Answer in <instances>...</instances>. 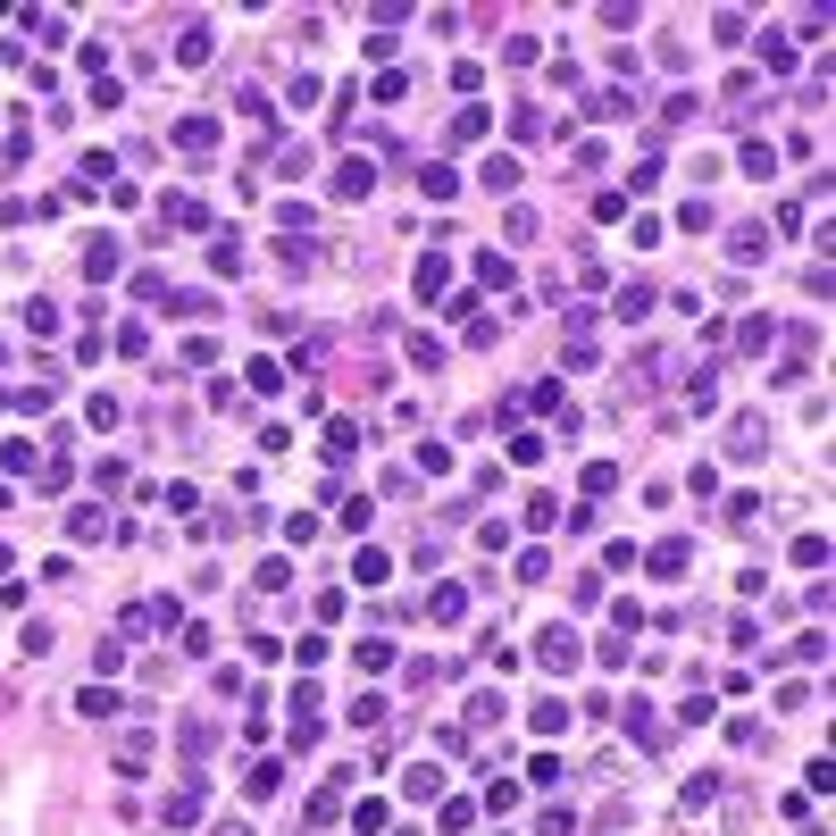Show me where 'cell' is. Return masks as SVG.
<instances>
[{
  "instance_id": "cell-1",
  "label": "cell",
  "mask_w": 836,
  "mask_h": 836,
  "mask_svg": "<svg viewBox=\"0 0 836 836\" xmlns=\"http://www.w3.org/2000/svg\"><path fill=\"white\" fill-rule=\"evenodd\" d=\"M151 627H184V602L151 594V602H126V611H118V636H151Z\"/></svg>"
},
{
  "instance_id": "cell-2",
  "label": "cell",
  "mask_w": 836,
  "mask_h": 836,
  "mask_svg": "<svg viewBox=\"0 0 836 836\" xmlns=\"http://www.w3.org/2000/svg\"><path fill=\"white\" fill-rule=\"evenodd\" d=\"M327 193H335V201H368V193H377V159H335Z\"/></svg>"
},
{
  "instance_id": "cell-3",
  "label": "cell",
  "mask_w": 836,
  "mask_h": 836,
  "mask_svg": "<svg viewBox=\"0 0 836 836\" xmlns=\"http://www.w3.org/2000/svg\"><path fill=\"white\" fill-rule=\"evenodd\" d=\"M201 811H209V786H201V778H184L176 795L159 803V820H168V828H201Z\"/></svg>"
},
{
  "instance_id": "cell-4",
  "label": "cell",
  "mask_w": 836,
  "mask_h": 836,
  "mask_svg": "<svg viewBox=\"0 0 836 836\" xmlns=\"http://www.w3.org/2000/svg\"><path fill=\"white\" fill-rule=\"evenodd\" d=\"M118 268H126V243H118V235H92V243H84V276H92V285H109Z\"/></svg>"
},
{
  "instance_id": "cell-5",
  "label": "cell",
  "mask_w": 836,
  "mask_h": 836,
  "mask_svg": "<svg viewBox=\"0 0 836 836\" xmlns=\"http://www.w3.org/2000/svg\"><path fill=\"white\" fill-rule=\"evenodd\" d=\"M536 661L544 669H577V636L569 627H536Z\"/></svg>"
},
{
  "instance_id": "cell-6",
  "label": "cell",
  "mask_w": 836,
  "mask_h": 836,
  "mask_svg": "<svg viewBox=\"0 0 836 836\" xmlns=\"http://www.w3.org/2000/svg\"><path fill=\"white\" fill-rule=\"evenodd\" d=\"M276 786H285V761H268V753H260V761L243 770V803H268Z\"/></svg>"
},
{
  "instance_id": "cell-7",
  "label": "cell",
  "mask_w": 836,
  "mask_h": 836,
  "mask_svg": "<svg viewBox=\"0 0 836 836\" xmlns=\"http://www.w3.org/2000/svg\"><path fill=\"white\" fill-rule=\"evenodd\" d=\"M159 218H168V226H193V235H209V209H201L193 193H159Z\"/></svg>"
},
{
  "instance_id": "cell-8",
  "label": "cell",
  "mask_w": 836,
  "mask_h": 836,
  "mask_svg": "<svg viewBox=\"0 0 836 836\" xmlns=\"http://www.w3.org/2000/svg\"><path fill=\"white\" fill-rule=\"evenodd\" d=\"M686 561H694V544H686V536L653 544V577H661V586H678V577H686Z\"/></svg>"
},
{
  "instance_id": "cell-9",
  "label": "cell",
  "mask_w": 836,
  "mask_h": 836,
  "mask_svg": "<svg viewBox=\"0 0 836 836\" xmlns=\"http://www.w3.org/2000/svg\"><path fill=\"white\" fill-rule=\"evenodd\" d=\"M168 51H176V67H209V17H193V26H184Z\"/></svg>"
},
{
  "instance_id": "cell-10",
  "label": "cell",
  "mask_w": 836,
  "mask_h": 836,
  "mask_svg": "<svg viewBox=\"0 0 836 836\" xmlns=\"http://www.w3.org/2000/svg\"><path fill=\"white\" fill-rule=\"evenodd\" d=\"M444 293H452V260L427 251V260H418V301H444Z\"/></svg>"
},
{
  "instance_id": "cell-11",
  "label": "cell",
  "mask_w": 836,
  "mask_h": 836,
  "mask_svg": "<svg viewBox=\"0 0 836 836\" xmlns=\"http://www.w3.org/2000/svg\"><path fill=\"white\" fill-rule=\"evenodd\" d=\"M728 260L736 268H761V260H770V235H761V226H736V235H728Z\"/></svg>"
},
{
  "instance_id": "cell-12",
  "label": "cell",
  "mask_w": 836,
  "mask_h": 836,
  "mask_svg": "<svg viewBox=\"0 0 836 836\" xmlns=\"http://www.w3.org/2000/svg\"><path fill=\"white\" fill-rule=\"evenodd\" d=\"M728 452L736 460H761V452H770V427H761V418H736V427H728Z\"/></svg>"
},
{
  "instance_id": "cell-13",
  "label": "cell",
  "mask_w": 836,
  "mask_h": 836,
  "mask_svg": "<svg viewBox=\"0 0 836 836\" xmlns=\"http://www.w3.org/2000/svg\"><path fill=\"white\" fill-rule=\"evenodd\" d=\"M67 536H76V544L109 536V510H101V502H76V510H67Z\"/></svg>"
},
{
  "instance_id": "cell-14",
  "label": "cell",
  "mask_w": 836,
  "mask_h": 836,
  "mask_svg": "<svg viewBox=\"0 0 836 836\" xmlns=\"http://www.w3.org/2000/svg\"><path fill=\"white\" fill-rule=\"evenodd\" d=\"M352 452H360V427L352 418H327V469H343Z\"/></svg>"
},
{
  "instance_id": "cell-15",
  "label": "cell",
  "mask_w": 836,
  "mask_h": 836,
  "mask_svg": "<svg viewBox=\"0 0 836 836\" xmlns=\"http://www.w3.org/2000/svg\"><path fill=\"white\" fill-rule=\"evenodd\" d=\"M385 577H393V552L360 544V561H352V586H385Z\"/></svg>"
},
{
  "instance_id": "cell-16",
  "label": "cell",
  "mask_w": 836,
  "mask_h": 836,
  "mask_svg": "<svg viewBox=\"0 0 836 836\" xmlns=\"http://www.w3.org/2000/svg\"><path fill=\"white\" fill-rule=\"evenodd\" d=\"M427 611L444 619V627H460V619H469V586H435V594H427Z\"/></svg>"
},
{
  "instance_id": "cell-17",
  "label": "cell",
  "mask_w": 836,
  "mask_h": 836,
  "mask_svg": "<svg viewBox=\"0 0 836 836\" xmlns=\"http://www.w3.org/2000/svg\"><path fill=\"white\" fill-rule=\"evenodd\" d=\"M435 828H444V836H469V828H477V803H469V795H444V811H435Z\"/></svg>"
},
{
  "instance_id": "cell-18",
  "label": "cell",
  "mask_w": 836,
  "mask_h": 836,
  "mask_svg": "<svg viewBox=\"0 0 836 836\" xmlns=\"http://www.w3.org/2000/svg\"><path fill=\"white\" fill-rule=\"evenodd\" d=\"M510 276H519V268H510V251H485V260H477V285L485 293H510Z\"/></svg>"
},
{
  "instance_id": "cell-19",
  "label": "cell",
  "mask_w": 836,
  "mask_h": 836,
  "mask_svg": "<svg viewBox=\"0 0 836 836\" xmlns=\"http://www.w3.org/2000/svg\"><path fill=\"white\" fill-rule=\"evenodd\" d=\"M418 193L427 201H460V168H418Z\"/></svg>"
},
{
  "instance_id": "cell-20",
  "label": "cell",
  "mask_w": 836,
  "mask_h": 836,
  "mask_svg": "<svg viewBox=\"0 0 836 836\" xmlns=\"http://www.w3.org/2000/svg\"><path fill=\"white\" fill-rule=\"evenodd\" d=\"M352 828H360V836H393V803H377V795H368V803L352 811Z\"/></svg>"
},
{
  "instance_id": "cell-21",
  "label": "cell",
  "mask_w": 836,
  "mask_h": 836,
  "mask_svg": "<svg viewBox=\"0 0 836 836\" xmlns=\"http://www.w3.org/2000/svg\"><path fill=\"white\" fill-rule=\"evenodd\" d=\"M301 820H310V836H318V828H335V820H343V803H335V786H318V795H310V811H301Z\"/></svg>"
},
{
  "instance_id": "cell-22",
  "label": "cell",
  "mask_w": 836,
  "mask_h": 836,
  "mask_svg": "<svg viewBox=\"0 0 836 836\" xmlns=\"http://www.w3.org/2000/svg\"><path fill=\"white\" fill-rule=\"evenodd\" d=\"M209 143H218V126H209V118H176V151H209Z\"/></svg>"
},
{
  "instance_id": "cell-23",
  "label": "cell",
  "mask_w": 836,
  "mask_h": 836,
  "mask_svg": "<svg viewBox=\"0 0 836 836\" xmlns=\"http://www.w3.org/2000/svg\"><path fill=\"white\" fill-rule=\"evenodd\" d=\"M143 761H151V736H143V728H126V745H118V778H134Z\"/></svg>"
},
{
  "instance_id": "cell-24",
  "label": "cell",
  "mask_w": 836,
  "mask_h": 836,
  "mask_svg": "<svg viewBox=\"0 0 836 836\" xmlns=\"http://www.w3.org/2000/svg\"><path fill=\"white\" fill-rule=\"evenodd\" d=\"M611 485H619V469H611V460H586V485H577V502H594V494H611Z\"/></svg>"
},
{
  "instance_id": "cell-25",
  "label": "cell",
  "mask_w": 836,
  "mask_h": 836,
  "mask_svg": "<svg viewBox=\"0 0 836 836\" xmlns=\"http://www.w3.org/2000/svg\"><path fill=\"white\" fill-rule=\"evenodd\" d=\"M502 711H510L502 694H469V728H502Z\"/></svg>"
},
{
  "instance_id": "cell-26",
  "label": "cell",
  "mask_w": 836,
  "mask_h": 836,
  "mask_svg": "<svg viewBox=\"0 0 836 836\" xmlns=\"http://www.w3.org/2000/svg\"><path fill=\"white\" fill-rule=\"evenodd\" d=\"M736 168H745V176H778V151L770 143H745V151H736Z\"/></svg>"
},
{
  "instance_id": "cell-27",
  "label": "cell",
  "mask_w": 836,
  "mask_h": 836,
  "mask_svg": "<svg viewBox=\"0 0 836 836\" xmlns=\"http://www.w3.org/2000/svg\"><path fill=\"white\" fill-rule=\"evenodd\" d=\"M293 586V561H285V552H268V561H260V594H285Z\"/></svg>"
},
{
  "instance_id": "cell-28",
  "label": "cell",
  "mask_w": 836,
  "mask_h": 836,
  "mask_svg": "<svg viewBox=\"0 0 836 836\" xmlns=\"http://www.w3.org/2000/svg\"><path fill=\"white\" fill-rule=\"evenodd\" d=\"M527 728H536V736H561L569 728V703H536V711H527Z\"/></svg>"
},
{
  "instance_id": "cell-29",
  "label": "cell",
  "mask_w": 836,
  "mask_h": 836,
  "mask_svg": "<svg viewBox=\"0 0 836 836\" xmlns=\"http://www.w3.org/2000/svg\"><path fill=\"white\" fill-rule=\"evenodd\" d=\"M510 460H519V469H536V460H544V435H527V427H510Z\"/></svg>"
},
{
  "instance_id": "cell-30",
  "label": "cell",
  "mask_w": 836,
  "mask_h": 836,
  "mask_svg": "<svg viewBox=\"0 0 836 836\" xmlns=\"http://www.w3.org/2000/svg\"><path fill=\"white\" fill-rule=\"evenodd\" d=\"M0 469H9V477L34 469V444H26V435H9V444H0Z\"/></svg>"
},
{
  "instance_id": "cell-31",
  "label": "cell",
  "mask_w": 836,
  "mask_h": 836,
  "mask_svg": "<svg viewBox=\"0 0 836 836\" xmlns=\"http://www.w3.org/2000/svg\"><path fill=\"white\" fill-rule=\"evenodd\" d=\"M235 109H243V118H251V126H276V109H268V92H251V84L235 92Z\"/></svg>"
},
{
  "instance_id": "cell-32",
  "label": "cell",
  "mask_w": 836,
  "mask_h": 836,
  "mask_svg": "<svg viewBox=\"0 0 836 836\" xmlns=\"http://www.w3.org/2000/svg\"><path fill=\"white\" fill-rule=\"evenodd\" d=\"M485 126H494L485 109H460V118H452V143H485Z\"/></svg>"
},
{
  "instance_id": "cell-33",
  "label": "cell",
  "mask_w": 836,
  "mask_h": 836,
  "mask_svg": "<svg viewBox=\"0 0 836 836\" xmlns=\"http://www.w3.org/2000/svg\"><path fill=\"white\" fill-rule=\"evenodd\" d=\"M619 318H653V285H619Z\"/></svg>"
},
{
  "instance_id": "cell-34",
  "label": "cell",
  "mask_w": 836,
  "mask_h": 836,
  "mask_svg": "<svg viewBox=\"0 0 836 836\" xmlns=\"http://www.w3.org/2000/svg\"><path fill=\"white\" fill-rule=\"evenodd\" d=\"M410 368H444V335H410Z\"/></svg>"
},
{
  "instance_id": "cell-35",
  "label": "cell",
  "mask_w": 836,
  "mask_h": 836,
  "mask_svg": "<svg viewBox=\"0 0 836 836\" xmlns=\"http://www.w3.org/2000/svg\"><path fill=\"white\" fill-rule=\"evenodd\" d=\"M209 268H218V276H243V243L218 235V243H209Z\"/></svg>"
},
{
  "instance_id": "cell-36",
  "label": "cell",
  "mask_w": 836,
  "mask_h": 836,
  "mask_svg": "<svg viewBox=\"0 0 836 836\" xmlns=\"http://www.w3.org/2000/svg\"><path fill=\"white\" fill-rule=\"evenodd\" d=\"M76 711H84V719H109V711H118V694H109V686H84Z\"/></svg>"
},
{
  "instance_id": "cell-37",
  "label": "cell",
  "mask_w": 836,
  "mask_h": 836,
  "mask_svg": "<svg viewBox=\"0 0 836 836\" xmlns=\"http://www.w3.org/2000/svg\"><path fill=\"white\" fill-rule=\"evenodd\" d=\"M360 669H368V678H377V669H393V636H368V644H360Z\"/></svg>"
},
{
  "instance_id": "cell-38",
  "label": "cell",
  "mask_w": 836,
  "mask_h": 836,
  "mask_svg": "<svg viewBox=\"0 0 836 836\" xmlns=\"http://www.w3.org/2000/svg\"><path fill=\"white\" fill-rule=\"evenodd\" d=\"M84 427H118V393H92V402H84Z\"/></svg>"
},
{
  "instance_id": "cell-39",
  "label": "cell",
  "mask_w": 836,
  "mask_h": 836,
  "mask_svg": "<svg viewBox=\"0 0 836 836\" xmlns=\"http://www.w3.org/2000/svg\"><path fill=\"white\" fill-rule=\"evenodd\" d=\"M736 352H770V318H745V327H736Z\"/></svg>"
},
{
  "instance_id": "cell-40",
  "label": "cell",
  "mask_w": 836,
  "mask_h": 836,
  "mask_svg": "<svg viewBox=\"0 0 836 836\" xmlns=\"http://www.w3.org/2000/svg\"><path fill=\"white\" fill-rule=\"evenodd\" d=\"M627 736H636V745H644V753H653V745H661V736H669V728H661V719H653V711H636V719H627Z\"/></svg>"
},
{
  "instance_id": "cell-41",
  "label": "cell",
  "mask_w": 836,
  "mask_h": 836,
  "mask_svg": "<svg viewBox=\"0 0 836 836\" xmlns=\"http://www.w3.org/2000/svg\"><path fill=\"white\" fill-rule=\"evenodd\" d=\"M627 109H636V92H627V84H611V92L594 101V118H627Z\"/></svg>"
},
{
  "instance_id": "cell-42",
  "label": "cell",
  "mask_w": 836,
  "mask_h": 836,
  "mask_svg": "<svg viewBox=\"0 0 836 836\" xmlns=\"http://www.w3.org/2000/svg\"><path fill=\"white\" fill-rule=\"evenodd\" d=\"M92 485H101V494H118V485H134V477H126V460H92Z\"/></svg>"
},
{
  "instance_id": "cell-43",
  "label": "cell",
  "mask_w": 836,
  "mask_h": 836,
  "mask_svg": "<svg viewBox=\"0 0 836 836\" xmlns=\"http://www.w3.org/2000/svg\"><path fill=\"white\" fill-rule=\"evenodd\" d=\"M327 653H335L327 636H301V644H293V661H301V669H327Z\"/></svg>"
},
{
  "instance_id": "cell-44",
  "label": "cell",
  "mask_w": 836,
  "mask_h": 836,
  "mask_svg": "<svg viewBox=\"0 0 836 836\" xmlns=\"http://www.w3.org/2000/svg\"><path fill=\"white\" fill-rule=\"evenodd\" d=\"M26 327L34 335H59V301H26Z\"/></svg>"
},
{
  "instance_id": "cell-45",
  "label": "cell",
  "mask_w": 836,
  "mask_h": 836,
  "mask_svg": "<svg viewBox=\"0 0 836 836\" xmlns=\"http://www.w3.org/2000/svg\"><path fill=\"white\" fill-rule=\"evenodd\" d=\"M285 385V360H251V393H276Z\"/></svg>"
},
{
  "instance_id": "cell-46",
  "label": "cell",
  "mask_w": 836,
  "mask_h": 836,
  "mask_svg": "<svg viewBox=\"0 0 836 836\" xmlns=\"http://www.w3.org/2000/svg\"><path fill=\"white\" fill-rule=\"evenodd\" d=\"M335 519H343V527H352V536H360V527L377 519V510H368V494H343V510H335Z\"/></svg>"
},
{
  "instance_id": "cell-47",
  "label": "cell",
  "mask_w": 836,
  "mask_h": 836,
  "mask_svg": "<svg viewBox=\"0 0 836 836\" xmlns=\"http://www.w3.org/2000/svg\"><path fill=\"white\" fill-rule=\"evenodd\" d=\"M176 644H184L193 661H209V627H201V619H184V627H176Z\"/></svg>"
},
{
  "instance_id": "cell-48",
  "label": "cell",
  "mask_w": 836,
  "mask_h": 836,
  "mask_svg": "<svg viewBox=\"0 0 836 836\" xmlns=\"http://www.w3.org/2000/svg\"><path fill=\"white\" fill-rule=\"evenodd\" d=\"M761 519V494H728V527H753Z\"/></svg>"
},
{
  "instance_id": "cell-49",
  "label": "cell",
  "mask_w": 836,
  "mask_h": 836,
  "mask_svg": "<svg viewBox=\"0 0 836 836\" xmlns=\"http://www.w3.org/2000/svg\"><path fill=\"white\" fill-rule=\"evenodd\" d=\"M828 561V536H795V569H820Z\"/></svg>"
},
{
  "instance_id": "cell-50",
  "label": "cell",
  "mask_w": 836,
  "mask_h": 836,
  "mask_svg": "<svg viewBox=\"0 0 836 836\" xmlns=\"http://www.w3.org/2000/svg\"><path fill=\"white\" fill-rule=\"evenodd\" d=\"M9 569H17V552H9V544H0V577H9Z\"/></svg>"
},
{
  "instance_id": "cell-51",
  "label": "cell",
  "mask_w": 836,
  "mask_h": 836,
  "mask_svg": "<svg viewBox=\"0 0 836 836\" xmlns=\"http://www.w3.org/2000/svg\"><path fill=\"white\" fill-rule=\"evenodd\" d=\"M9 502H17V494H9V477H0V510H9Z\"/></svg>"
},
{
  "instance_id": "cell-52",
  "label": "cell",
  "mask_w": 836,
  "mask_h": 836,
  "mask_svg": "<svg viewBox=\"0 0 836 836\" xmlns=\"http://www.w3.org/2000/svg\"><path fill=\"white\" fill-rule=\"evenodd\" d=\"M218 836H251V828H218Z\"/></svg>"
},
{
  "instance_id": "cell-53",
  "label": "cell",
  "mask_w": 836,
  "mask_h": 836,
  "mask_svg": "<svg viewBox=\"0 0 836 836\" xmlns=\"http://www.w3.org/2000/svg\"><path fill=\"white\" fill-rule=\"evenodd\" d=\"M0 360H9V343H0Z\"/></svg>"
}]
</instances>
